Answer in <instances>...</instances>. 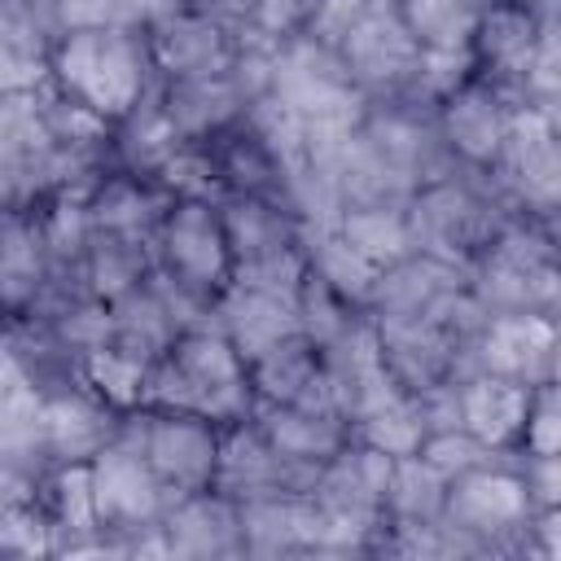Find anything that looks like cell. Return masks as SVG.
<instances>
[{"mask_svg": "<svg viewBox=\"0 0 561 561\" xmlns=\"http://www.w3.org/2000/svg\"><path fill=\"white\" fill-rule=\"evenodd\" d=\"M57 13L66 31H88V26H123L131 18L127 0H57Z\"/></svg>", "mask_w": 561, "mask_h": 561, "instance_id": "cell-22", "label": "cell"}, {"mask_svg": "<svg viewBox=\"0 0 561 561\" xmlns=\"http://www.w3.org/2000/svg\"><path fill=\"white\" fill-rule=\"evenodd\" d=\"M526 403H530L526 381H513V377H500V373H486V368L456 390L460 430H469L482 447H504V443L522 438Z\"/></svg>", "mask_w": 561, "mask_h": 561, "instance_id": "cell-10", "label": "cell"}, {"mask_svg": "<svg viewBox=\"0 0 561 561\" xmlns=\"http://www.w3.org/2000/svg\"><path fill=\"white\" fill-rule=\"evenodd\" d=\"M66 96L92 114L127 118L145 96V44L127 26H88L66 31L48 66Z\"/></svg>", "mask_w": 561, "mask_h": 561, "instance_id": "cell-1", "label": "cell"}, {"mask_svg": "<svg viewBox=\"0 0 561 561\" xmlns=\"http://www.w3.org/2000/svg\"><path fill=\"white\" fill-rule=\"evenodd\" d=\"M92 500H96V522L110 526H145L158 504H162V482L149 469L140 447L127 443H105L92 456Z\"/></svg>", "mask_w": 561, "mask_h": 561, "instance_id": "cell-6", "label": "cell"}, {"mask_svg": "<svg viewBox=\"0 0 561 561\" xmlns=\"http://www.w3.org/2000/svg\"><path fill=\"white\" fill-rule=\"evenodd\" d=\"M552 355L557 329L548 311H495L478 333V364L526 386L552 381Z\"/></svg>", "mask_w": 561, "mask_h": 561, "instance_id": "cell-4", "label": "cell"}, {"mask_svg": "<svg viewBox=\"0 0 561 561\" xmlns=\"http://www.w3.org/2000/svg\"><path fill=\"white\" fill-rule=\"evenodd\" d=\"M333 53L342 57L351 83H394V79L412 75L421 48H416V39L403 26L399 4L373 0L359 13V22L342 35V44Z\"/></svg>", "mask_w": 561, "mask_h": 561, "instance_id": "cell-5", "label": "cell"}, {"mask_svg": "<svg viewBox=\"0 0 561 561\" xmlns=\"http://www.w3.org/2000/svg\"><path fill=\"white\" fill-rule=\"evenodd\" d=\"M359 425H364V430H359L364 443L377 447V451H386L390 460H399V456H416L421 443H425V434H430L425 412H421L416 394H408V390L394 394L390 403H381L377 412H368Z\"/></svg>", "mask_w": 561, "mask_h": 561, "instance_id": "cell-16", "label": "cell"}, {"mask_svg": "<svg viewBox=\"0 0 561 561\" xmlns=\"http://www.w3.org/2000/svg\"><path fill=\"white\" fill-rule=\"evenodd\" d=\"M337 232L346 237V245L355 254H364L377 272L403 263L412 254V219L386 202H359V206H346L337 215Z\"/></svg>", "mask_w": 561, "mask_h": 561, "instance_id": "cell-12", "label": "cell"}, {"mask_svg": "<svg viewBox=\"0 0 561 561\" xmlns=\"http://www.w3.org/2000/svg\"><path fill=\"white\" fill-rule=\"evenodd\" d=\"M149 355L123 346V342H101L83 355V373L96 386V394L114 408H136L145 403V381H149Z\"/></svg>", "mask_w": 561, "mask_h": 561, "instance_id": "cell-15", "label": "cell"}, {"mask_svg": "<svg viewBox=\"0 0 561 561\" xmlns=\"http://www.w3.org/2000/svg\"><path fill=\"white\" fill-rule=\"evenodd\" d=\"M149 57L175 79H202V75L232 70L228 35L210 13H175V9L162 13L153 22Z\"/></svg>", "mask_w": 561, "mask_h": 561, "instance_id": "cell-9", "label": "cell"}, {"mask_svg": "<svg viewBox=\"0 0 561 561\" xmlns=\"http://www.w3.org/2000/svg\"><path fill=\"white\" fill-rule=\"evenodd\" d=\"M167 526H171V548H180V552H215L237 530V513L224 500L188 491L180 500V508L167 517Z\"/></svg>", "mask_w": 561, "mask_h": 561, "instance_id": "cell-17", "label": "cell"}, {"mask_svg": "<svg viewBox=\"0 0 561 561\" xmlns=\"http://www.w3.org/2000/svg\"><path fill=\"white\" fill-rule=\"evenodd\" d=\"M149 460V469L158 473L162 486H180L202 491L215 478V460H219V443L206 416L197 412H153L149 425L140 430L136 443Z\"/></svg>", "mask_w": 561, "mask_h": 561, "instance_id": "cell-3", "label": "cell"}, {"mask_svg": "<svg viewBox=\"0 0 561 561\" xmlns=\"http://www.w3.org/2000/svg\"><path fill=\"white\" fill-rule=\"evenodd\" d=\"M162 254L180 285L215 289L232 280V250L224 232V215L210 202L184 197L162 224Z\"/></svg>", "mask_w": 561, "mask_h": 561, "instance_id": "cell-2", "label": "cell"}, {"mask_svg": "<svg viewBox=\"0 0 561 561\" xmlns=\"http://www.w3.org/2000/svg\"><path fill=\"white\" fill-rule=\"evenodd\" d=\"M224 333L237 346V355L245 364H254L263 351H272L276 342L302 333L298 329V307L285 294H267V289H245L232 285V294L224 298Z\"/></svg>", "mask_w": 561, "mask_h": 561, "instance_id": "cell-11", "label": "cell"}, {"mask_svg": "<svg viewBox=\"0 0 561 561\" xmlns=\"http://www.w3.org/2000/svg\"><path fill=\"white\" fill-rule=\"evenodd\" d=\"M105 237L110 241H96L92 245V289L114 302V298H123L127 289L140 285L145 259L136 254L131 237H123V232H105Z\"/></svg>", "mask_w": 561, "mask_h": 561, "instance_id": "cell-19", "label": "cell"}, {"mask_svg": "<svg viewBox=\"0 0 561 561\" xmlns=\"http://www.w3.org/2000/svg\"><path fill=\"white\" fill-rule=\"evenodd\" d=\"M153 215V197L136 184V180H110L92 193L88 202V219H92V232L105 228V232H123V237H136Z\"/></svg>", "mask_w": 561, "mask_h": 561, "instance_id": "cell-18", "label": "cell"}, {"mask_svg": "<svg viewBox=\"0 0 561 561\" xmlns=\"http://www.w3.org/2000/svg\"><path fill=\"white\" fill-rule=\"evenodd\" d=\"M443 513L451 526H460L469 535H500V530L530 522V500H526L522 473L478 465L469 473H456V482L447 486Z\"/></svg>", "mask_w": 561, "mask_h": 561, "instance_id": "cell-7", "label": "cell"}, {"mask_svg": "<svg viewBox=\"0 0 561 561\" xmlns=\"http://www.w3.org/2000/svg\"><path fill=\"white\" fill-rule=\"evenodd\" d=\"M57 513H61V526H70V530H92L96 526V500H92V469L88 465L61 469Z\"/></svg>", "mask_w": 561, "mask_h": 561, "instance_id": "cell-21", "label": "cell"}, {"mask_svg": "<svg viewBox=\"0 0 561 561\" xmlns=\"http://www.w3.org/2000/svg\"><path fill=\"white\" fill-rule=\"evenodd\" d=\"M557 434H561V412H557V386L539 381L530 386L526 421H522V447L526 456H557Z\"/></svg>", "mask_w": 561, "mask_h": 561, "instance_id": "cell-20", "label": "cell"}, {"mask_svg": "<svg viewBox=\"0 0 561 561\" xmlns=\"http://www.w3.org/2000/svg\"><path fill=\"white\" fill-rule=\"evenodd\" d=\"M508 118H513L508 96L478 75L443 96V136L465 162H478V167L495 162L504 131H508Z\"/></svg>", "mask_w": 561, "mask_h": 561, "instance_id": "cell-8", "label": "cell"}, {"mask_svg": "<svg viewBox=\"0 0 561 561\" xmlns=\"http://www.w3.org/2000/svg\"><path fill=\"white\" fill-rule=\"evenodd\" d=\"M482 0H399V18L416 48H469Z\"/></svg>", "mask_w": 561, "mask_h": 561, "instance_id": "cell-14", "label": "cell"}, {"mask_svg": "<svg viewBox=\"0 0 561 561\" xmlns=\"http://www.w3.org/2000/svg\"><path fill=\"white\" fill-rule=\"evenodd\" d=\"M39 438L57 456L83 460L110 443V416L88 399H48L39 408Z\"/></svg>", "mask_w": 561, "mask_h": 561, "instance_id": "cell-13", "label": "cell"}]
</instances>
